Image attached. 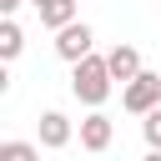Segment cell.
I'll return each mask as SVG.
<instances>
[{"label":"cell","mask_w":161,"mask_h":161,"mask_svg":"<svg viewBox=\"0 0 161 161\" xmlns=\"http://www.w3.org/2000/svg\"><path fill=\"white\" fill-rule=\"evenodd\" d=\"M70 91H75V101H86V106H101V101L111 96V65H106V55H86V60L70 70Z\"/></svg>","instance_id":"6da1fadb"},{"label":"cell","mask_w":161,"mask_h":161,"mask_svg":"<svg viewBox=\"0 0 161 161\" xmlns=\"http://www.w3.org/2000/svg\"><path fill=\"white\" fill-rule=\"evenodd\" d=\"M121 106H126L131 116H141V121H146V116L161 106V75H156V70H141V75L121 91Z\"/></svg>","instance_id":"7a4b0ae2"},{"label":"cell","mask_w":161,"mask_h":161,"mask_svg":"<svg viewBox=\"0 0 161 161\" xmlns=\"http://www.w3.org/2000/svg\"><path fill=\"white\" fill-rule=\"evenodd\" d=\"M91 45H96V30H91L86 20H75V25H65V30L55 35V55H60V60H70V65H80L86 55H96Z\"/></svg>","instance_id":"3957f363"},{"label":"cell","mask_w":161,"mask_h":161,"mask_svg":"<svg viewBox=\"0 0 161 161\" xmlns=\"http://www.w3.org/2000/svg\"><path fill=\"white\" fill-rule=\"evenodd\" d=\"M70 136H75V131H70V116H65V111H45V116H40V146H45V151L70 146Z\"/></svg>","instance_id":"277c9868"},{"label":"cell","mask_w":161,"mask_h":161,"mask_svg":"<svg viewBox=\"0 0 161 161\" xmlns=\"http://www.w3.org/2000/svg\"><path fill=\"white\" fill-rule=\"evenodd\" d=\"M106 65H111V80H121V91L141 75V55H136V45H116V50L106 55Z\"/></svg>","instance_id":"5b68a950"},{"label":"cell","mask_w":161,"mask_h":161,"mask_svg":"<svg viewBox=\"0 0 161 161\" xmlns=\"http://www.w3.org/2000/svg\"><path fill=\"white\" fill-rule=\"evenodd\" d=\"M111 136H116V126H111V116H101V111H91V116L80 121V146H86V151H106V146H111Z\"/></svg>","instance_id":"8992f818"},{"label":"cell","mask_w":161,"mask_h":161,"mask_svg":"<svg viewBox=\"0 0 161 161\" xmlns=\"http://www.w3.org/2000/svg\"><path fill=\"white\" fill-rule=\"evenodd\" d=\"M40 25L55 30V35H60L65 25H75V0H45V5H40Z\"/></svg>","instance_id":"52a82bcc"},{"label":"cell","mask_w":161,"mask_h":161,"mask_svg":"<svg viewBox=\"0 0 161 161\" xmlns=\"http://www.w3.org/2000/svg\"><path fill=\"white\" fill-rule=\"evenodd\" d=\"M20 45H25V30H20L15 20H5V25H0V60H15Z\"/></svg>","instance_id":"ba28073f"},{"label":"cell","mask_w":161,"mask_h":161,"mask_svg":"<svg viewBox=\"0 0 161 161\" xmlns=\"http://www.w3.org/2000/svg\"><path fill=\"white\" fill-rule=\"evenodd\" d=\"M0 161H40V146H30V141H5V146H0Z\"/></svg>","instance_id":"9c48e42d"},{"label":"cell","mask_w":161,"mask_h":161,"mask_svg":"<svg viewBox=\"0 0 161 161\" xmlns=\"http://www.w3.org/2000/svg\"><path fill=\"white\" fill-rule=\"evenodd\" d=\"M141 136H146V146H151V151H161V106L141 121Z\"/></svg>","instance_id":"30bf717a"},{"label":"cell","mask_w":161,"mask_h":161,"mask_svg":"<svg viewBox=\"0 0 161 161\" xmlns=\"http://www.w3.org/2000/svg\"><path fill=\"white\" fill-rule=\"evenodd\" d=\"M20 5H25V0H0V10H5V20H10V15L20 10Z\"/></svg>","instance_id":"8fae6325"},{"label":"cell","mask_w":161,"mask_h":161,"mask_svg":"<svg viewBox=\"0 0 161 161\" xmlns=\"http://www.w3.org/2000/svg\"><path fill=\"white\" fill-rule=\"evenodd\" d=\"M141 161H161V151H146V156H141Z\"/></svg>","instance_id":"7c38bea8"},{"label":"cell","mask_w":161,"mask_h":161,"mask_svg":"<svg viewBox=\"0 0 161 161\" xmlns=\"http://www.w3.org/2000/svg\"><path fill=\"white\" fill-rule=\"evenodd\" d=\"M30 5H35V10H40V5H45V0H30Z\"/></svg>","instance_id":"4fadbf2b"}]
</instances>
